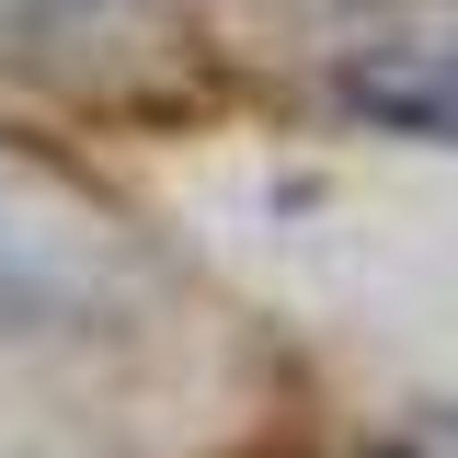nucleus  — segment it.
I'll return each mask as SVG.
<instances>
[{
	"label": "nucleus",
	"instance_id": "1",
	"mask_svg": "<svg viewBox=\"0 0 458 458\" xmlns=\"http://www.w3.org/2000/svg\"><path fill=\"white\" fill-rule=\"evenodd\" d=\"M114 286V218L0 161V321H81Z\"/></svg>",
	"mask_w": 458,
	"mask_h": 458
},
{
	"label": "nucleus",
	"instance_id": "2",
	"mask_svg": "<svg viewBox=\"0 0 458 458\" xmlns=\"http://www.w3.org/2000/svg\"><path fill=\"white\" fill-rule=\"evenodd\" d=\"M344 114L390 126V138H424V149H458V23L436 35H378L333 69Z\"/></svg>",
	"mask_w": 458,
	"mask_h": 458
},
{
	"label": "nucleus",
	"instance_id": "3",
	"mask_svg": "<svg viewBox=\"0 0 458 458\" xmlns=\"http://www.w3.org/2000/svg\"><path fill=\"white\" fill-rule=\"evenodd\" d=\"M390 458H458V401H412L390 424Z\"/></svg>",
	"mask_w": 458,
	"mask_h": 458
}]
</instances>
